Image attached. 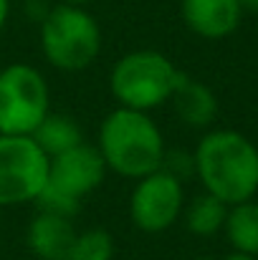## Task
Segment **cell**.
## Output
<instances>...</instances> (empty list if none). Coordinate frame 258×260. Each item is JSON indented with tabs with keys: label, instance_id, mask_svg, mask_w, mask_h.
Here are the masks:
<instances>
[{
	"label": "cell",
	"instance_id": "1",
	"mask_svg": "<svg viewBox=\"0 0 258 260\" xmlns=\"http://www.w3.org/2000/svg\"><path fill=\"white\" fill-rule=\"evenodd\" d=\"M192 157L195 177L205 192L225 205L253 200L258 192V149L246 134L236 129L208 132Z\"/></svg>",
	"mask_w": 258,
	"mask_h": 260
},
{
	"label": "cell",
	"instance_id": "15",
	"mask_svg": "<svg viewBox=\"0 0 258 260\" xmlns=\"http://www.w3.org/2000/svg\"><path fill=\"white\" fill-rule=\"evenodd\" d=\"M114 238L104 228H89L76 233L74 248L69 253V260H111L114 258Z\"/></svg>",
	"mask_w": 258,
	"mask_h": 260
},
{
	"label": "cell",
	"instance_id": "7",
	"mask_svg": "<svg viewBox=\"0 0 258 260\" xmlns=\"http://www.w3.org/2000/svg\"><path fill=\"white\" fill-rule=\"evenodd\" d=\"M48 179V157L33 137L0 134V207L36 202Z\"/></svg>",
	"mask_w": 258,
	"mask_h": 260
},
{
	"label": "cell",
	"instance_id": "2",
	"mask_svg": "<svg viewBox=\"0 0 258 260\" xmlns=\"http://www.w3.org/2000/svg\"><path fill=\"white\" fill-rule=\"evenodd\" d=\"M106 170L124 179H139L162 167L165 137L150 111L117 106L99 126L96 144Z\"/></svg>",
	"mask_w": 258,
	"mask_h": 260
},
{
	"label": "cell",
	"instance_id": "20",
	"mask_svg": "<svg viewBox=\"0 0 258 260\" xmlns=\"http://www.w3.org/2000/svg\"><path fill=\"white\" fill-rule=\"evenodd\" d=\"M61 3H66V5H79V8H84V5H89L91 0H61Z\"/></svg>",
	"mask_w": 258,
	"mask_h": 260
},
{
	"label": "cell",
	"instance_id": "13",
	"mask_svg": "<svg viewBox=\"0 0 258 260\" xmlns=\"http://www.w3.org/2000/svg\"><path fill=\"white\" fill-rule=\"evenodd\" d=\"M228 207L223 200H218L210 192H200L197 197H192V202L187 207H182L185 215V228L197 235V238H210L215 233L223 230L225 217H228Z\"/></svg>",
	"mask_w": 258,
	"mask_h": 260
},
{
	"label": "cell",
	"instance_id": "21",
	"mask_svg": "<svg viewBox=\"0 0 258 260\" xmlns=\"http://www.w3.org/2000/svg\"><path fill=\"white\" fill-rule=\"evenodd\" d=\"M195 260H210V258H195Z\"/></svg>",
	"mask_w": 258,
	"mask_h": 260
},
{
	"label": "cell",
	"instance_id": "11",
	"mask_svg": "<svg viewBox=\"0 0 258 260\" xmlns=\"http://www.w3.org/2000/svg\"><path fill=\"white\" fill-rule=\"evenodd\" d=\"M170 104L177 114L180 121H185L187 126H208L215 114H218V99L210 88L195 79H190L187 74H182L180 84L170 96Z\"/></svg>",
	"mask_w": 258,
	"mask_h": 260
},
{
	"label": "cell",
	"instance_id": "18",
	"mask_svg": "<svg viewBox=\"0 0 258 260\" xmlns=\"http://www.w3.org/2000/svg\"><path fill=\"white\" fill-rule=\"evenodd\" d=\"M223 260H256V255H251V253H241V250H233V253H228Z\"/></svg>",
	"mask_w": 258,
	"mask_h": 260
},
{
	"label": "cell",
	"instance_id": "5",
	"mask_svg": "<svg viewBox=\"0 0 258 260\" xmlns=\"http://www.w3.org/2000/svg\"><path fill=\"white\" fill-rule=\"evenodd\" d=\"M106 172L109 170L99 149L86 142L56 157H48V179L36 200L38 210L74 217L81 210V200L101 187Z\"/></svg>",
	"mask_w": 258,
	"mask_h": 260
},
{
	"label": "cell",
	"instance_id": "4",
	"mask_svg": "<svg viewBox=\"0 0 258 260\" xmlns=\"http://www.w3.org/2000/svg\"><path fill=\"white\" fill-rule=\"evenodd\" d=\"M41 51L59 71H84L101 51V28L86 8L59 3L41 20Z\"/></svg>",
	"mask_w": 258,
	"mask_h": 260
},
{
	"label": "cell",
	"instance_id": "12",
	"mask_svg": "<svg viewBox=\"0 0 258 260\" xmlns=\"http://www.w3.org/2000/svg\"><path fill=\"white\" fill-rule=\"evenodd\" d=\"M31 137L46 152V157H56V154H61V152L84 142L81 126L69 114H56V111H48L46 119L38 124V129Z\"/></svg>",
	"mask_w": 258,
	"mask_h": 260
},
{
	"label": "cell",
	"instance_id": "3",
	"mask_svg": "<svg viewBox=\"0 0 258 260\" xmlns=\"http://www.w3.org/2000/svg\"><path fill=\"white\" fill-rule=\"evenodd\" d=\"M182 79V71L170 58L152 48L124 53L109 74V91L119 106L152 111L170 104V96Z\"/></svg>",
	"mask_w": 258,
	"mask_h": 260
},
{
	"label": "cell",
	"instance_id": "17",
	"mask_svg": "<svg viewBox=\"0 0 258 260\" xmlns=\"http://www.w3.org/2000/svg\"><path fill=\"white\" fill-rule=\"evenodd\" d=\"M8 15H10V0H0V30L5 28Z\"/></svg>",
	"mask_w": 258,
	"mask_h": 260
},
{
	"label": "cell",
	"instance_id": "16",
	"mask_svg": "<svg viewBox=\"0 0 258 260\" xmlns=\"http://www.w3.org/2000/svg\"><path fill=\"white\" fill-rule=\"evenodd\" d=\"M162 170L170 172L172 177H177L180 182H185L187 177L195 174V157L185 149H170V152H165Z\"/></svg>",
	"mask_w": 258,
	"mask_h": 260
},
{
	"label": "cell",
	"instance_id": "6",
	"mask_svg": "<svg viewBox=\"0 0 258 260\" xmlns=\"http://www.w3.org/2000/svg\"><path fill=\"white\" fill-rule=\"evenodd\" d=\"M51 111V91L31 63L0 69V134L31 137Z\"/></svg>",
	"mask_w": 258,
	"mask_h": 260
},
{
	"label": "cell",
	"instance_id": "19",
	"mask_svg": "<svg viewBox=\"0 0 258 260\" xmlns=\"http://www.w3.org/2000/svg\"><path fill=\"white\" fill-rule=\"evenodd\" d=\"M243 10H251V13H258V0H238Z\"/></svg>",
	"mask_w": 258,
	"mask_h": 260
},
{
	"label": "cell",
	"instance_id": "10",
	"mask_svg": "<svg viewBox=\"0 0 258 260\" xmlns=\"http://www.w3.org/2000/svg\"><path fill=\"white\" fill-rule=\"evenodd\" d=\"M74 240V220L46 210H38L25 230V245L38 260H69Z\"/></svg>",
	"mask_w": 258,
	"mask_h": 260
},
{
	"label": "cell",
	"instance_id": "8",
	"mask_svg": "<svg viewBox=\"0 0 258 260\" xmlns=\"http://www.w3.org/2000/svg\"><path fill=\"white\" fill-rule=\"evenodd\" d=\"M185 207L182 182L162 167L134 179L129 194V217L132 225L142 233H165L180 220Z\"/></svg>",
	"mask_w": 258,
	"mask_h": 260
},
{
	"label": "cell",
	"instance_id": "14",
	"mask_svg": "<svg viewBox=\"0 0 258 260\" xmlns=\"http://www.w3.org/2000/svg\"><path fill=\"white\" fill-rule=\"evenodd\" d=\"M223 230L233 250L258 255V202L246 200V202L231 205Z\"/></svg>",
	"mask_w": 258,
	"mask_h": 260
},
{
	"label": "cell",
	"instance_id": "9",
	"mask_svg": "<svg viewBox=\"0 0 258 260\" xmlns=\"http://www.w3.org/2000/svg\"><path fill=\"white\" fill-rule=\"evenodd\" d=\"M180 13L195 36L220 41L238 28L243 8L238 0H180Z\"/></svg>",
	"mask_w": 258,
	"mask_h": 260
}]
</instances>
